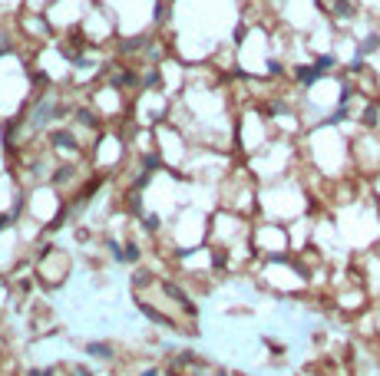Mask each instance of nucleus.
Instances as JSON below:
<instances>
[{
  "label": "nucleus",
  "mask_w": 380,
  "mask_h": 376,
  "mask_svg": "<svg viewBox=\"0 0 380 376\" xmlns=\"http://www.w3.org/2000/svg\"><path fill=\"white\" fill-rule=\"evenodd\" d=\"M10 225H14V215L4 212V215H0V231H4V228H10Z\"/></svg>",
  "instance_id": "20e7f679"
},
{
  "label": "nucleus",
  "mask_w": 380,
  "mask_h": 376,
  "mask_svg": "<svg viewBox=\"0 0 380 376\" xmlns=\"http://www.w3.org/2000/svg\"><path fill=\"white\" fill-rule=\"evenodd\" d=\"M159 373H162V369H159V366H149V369H143V373H139V376H159Z\"/></svg>",
  "instance_id": "39448f33"
},
{
  "label": "nucleus",
  "mask_w": 380,
  "mask_h": 376,
  "mask_svg": "<svg viewBox=\"0 0 380 376\" xmlns=\"http://www.w3.org/2000/svg\"><path fill=\"white\" fill-rule=\"evenodd\" d=\"M139 258H143L139 244H133V241H126V244H122V261H119V264H136Z\"/></svg>",
  "instance_id": "f03ea898"
},
{
  "label": "nucleus",
  "mask_w": 380,
  "mask_h": 376,
  "mask_svg": "<svg viewBox=\"0 0 380 376\" xmlns=\"http://www.w3.org/2000/svg\"><path fill=\"white\" fill-rule=\"evenodd\" d=\"M83 350H86V356H93V360H112V356H116L112 343H103V340H89Z\"/></svg>",
  "instance_id": "f257e3e1"
},
{
  "label": "nucleus",
  "mask_w": 380,
  "mask_h": 376,
  "mask_svg": "<svg viewBox=\"0 0 380 376\" xmlns=\"http://www.w3.org/2000/svg\"><path fill=\"white\" fill-rule=\"evenodd\" d=\"M27 376H56V369L53 366H47V369H30Z\"/></svg>",
  "instance_id": "7ed1b4c3"
}]
</instances>
